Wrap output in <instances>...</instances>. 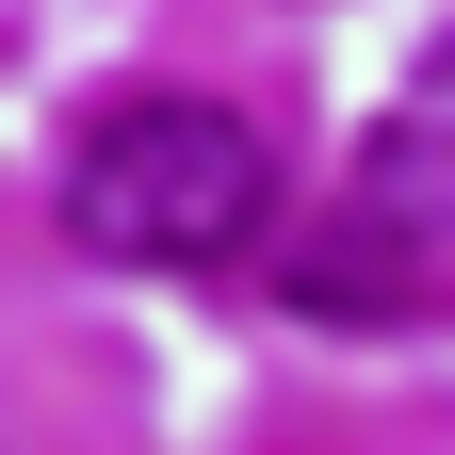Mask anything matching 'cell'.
Wrapping results in <instances>:
<instances>
[{"label": "cell", "instance_id": "cell-1", "mask_svg": "<svg viewBox=\"0 0 455 455\" xmlns=\"http://www.w3.org/2000/svg\"><path fill=\"white\" fill-rule=\"evenodd\" d=\"M276 228V147L228 98H114L66 147V244L131 276H212Z\"/></svg>", "mask_w": 455, "mask_h": 455}, {"label": "cell", "instance_id": "cell-2", "mask_svg": "<svg viewBox=\"0 0 455 455\" xmlns=\"http://www.w3.org/2000/svg\"><path fill=\"white\" fill-rule=\"evenodd\" d=\"M439 260H455V212H439V131L390 114L374 163L325 196L309 260H293V309L309 325H423L439 309Z\"/></svg>", "mask_w": 455, "mask_h": 455}]
</instances>
